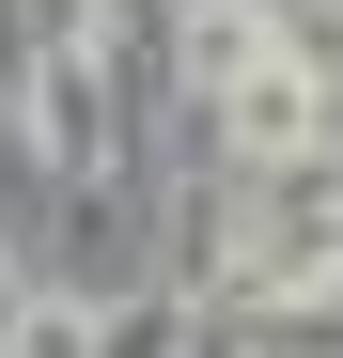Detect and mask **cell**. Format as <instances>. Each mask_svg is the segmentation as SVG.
I'll list each match as a JSON object with an SVG mask.
<instances>
[{"instance_id":"cell-1","label":"cell","mask_w":343,"mask_h":358,"mask_svg":"<svg viewBox=\"0 0 343 358\" xmlns=\"http://www.w3.org/2000/svg\"><path fill=\"white\" fill-rule=\"evenodd\" d=\"M265 47H281V0H172V63H188V94H203V109L234 94Z\"/></svg>"},{"instance_id":"cell-2","label":"cell","mask_w":343,"mask_h":358,"mask_svg":"<svg viewBox=\"0 0 343 358\" xmlns=\"http://www.w3.org/2000/svg\"><path fill=\"white\" fill-rule=\"evenodd\" d=\"M250 358H343V265H312V280H281L265 312H250Z\"/></svg>"},{"instance_id":"cell-3","label":"cell","mask_w":343,"mask_h":358,"mask_svg":"<svg viewBox=\"0 0 343 358\" xmlns=\"http://www.w3.org/2000/svg\"><path fill=\"white\" fill-rule=\"evenodd\" d=\"M31 327V280H16V250H0V343H16Z\"/></svg>"},{"instance_id":"cell-4","label":"cell","mask_w":343,"mask_h":358,"mask_svg":"<svg viewBox=\"0 0 343 358\" xmlns=\"http://www.w3.org/2000/svg\"><path fill=\"white\" fill-rule=\"evenodd\" d=\"M0 358H16V343H0Z\"/></svg>"}]
</instances>
